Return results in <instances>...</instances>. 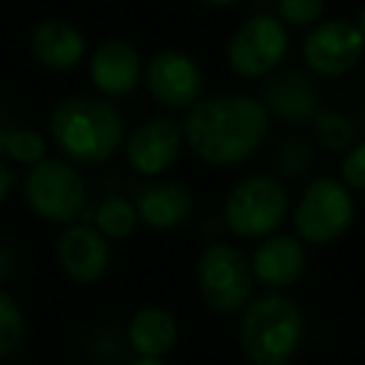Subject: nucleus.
Wrapping results in <instances>:
<instances>
[{
  "label": "nucleus",
  "instance_id": "dca6fc26",
  "mask_svg": "<svg viewBox=\"0 0 365 365\" xmlns=\"http://www.w3.org/2000/svg\"><path fill=\"white\" fill-rule=\"evenodd\" d=\"M138 220L153 230L180 228L193 213V195L185 185L173 180L150 182L138 193Z\"/></svg>",
  "mask_w": 365,
  "mask_h": 365
},
{
  "label": "nucleus",
  "instance_id": "4468645a",
  "mask_svg": "<svg viewBox=\"0 0 365 365\" xmlns=\"http://www.w3.org/2000/svg\"><path fill=\"white\" fill-rule=\"evenodd\" d=\"M91 81L108 98L128 96L143 81L140 53L118 38L101 43L91 56Z\"/></svg>",
  "mask_w": 365,
  "mask_h": 365
},
{
  "label": "nucleus",
  "instance_id": "f257e3e1",
  "mask_svg": "<svg viewBox=\"0 0 365 365\" xmlns=\"http://www.w3.org/2000/svg\"><path fill=\"white\" fill-rule=\"evenodd\" d=\"M265 135L268 110L258 98L238 93L198 101L185 120L190 150L215 168H233L248 160Z\"/></svg>",
  "mask_w": 365,
  "mask_h": 365
},
{
  "label": "nucleus",
  "instance_id": "ddd939ff",
  "mask_svg": "<svg viewBox=\"0 0 365 365\" xmlns=\"http://www.w3.org/2000/svg\"><path fill=\"white\" fill-rule=\"evenodd\" d=\"M250 270L268 288H290L308 270V253L303 240L293 235H268L250 255Z\"/></svg>",
  "mask_w": 365,
  "mask_h": 365
},
{
  "label": "nucleus",
  "instance_id": "0eeeda50",
  "mask_svg": "<svg viewBox=\"0 0 365 365\" xmlns=\"http://www.w3.org/2000/svg\"><path fill=\"white\" fill-rule=\"evenodd\" d=\"M355 218L350 190L335 178H315L293 213L295 233L303 243L325 245L338 240Z\"/></svg>",
  "mask_w": 365,
  "mask_h": 365
},
{
  "label": "nucleus",
  "instance_id": "a878e982",
  "mask_svg": "<svg viewBox=\"0 0 365 365\" xmlns=\"http://www.w3.org/2000/svg\"><path fill=\"white\" fill-rule=\"evenodd\" d=\"M13 182H16V175H13V173L0 163V205H3V200H6L8 193H11Z\"/></svg>",
  "mask_w": 365,
  "mask_h": 365
},
{
  "label": "nucleus",
  "instance_id": "c756f323",
  "mask_svg": "<svg viewBox=\"0 0 365 365\" xmlns=\"http://www.w3.org/2000/svg\"><path fill=\"white\" fill-rule=\"evenodd\" d=\"M355 26L360 28V33H363V38H365V8L360 11V18H358V23H355Z\"/></svg>",
  "mask_w": 365,
  "mask_h": 365
},
{
  "label": "nucleus",
  "instance_id": "20e7f679",
  "mask_svg": "<svg viewBox=\"0 0 365 365\" xmlns=\"http://www.w3.org/2000/svg\"><path fill=\"white\" fill-rule=\"evenodd\" d=\"M288 215V190L270 175H248L228 193L223 223L238 238H268Z\"/></svg>",
  "mask_w": 365,
  "mask_h": 365
},
{
  "label": "nucleus",
  "instance_id": "39448f33",
  "mask_svg": "<svg viewBox=\"0 0 365 365\" xmlns=\"http://www.w3.org/2000/svg\"><path fill=\"white\" fill-rule=\"evenodd\" d=\"M26 203L38 218L48 223H73L86 210V182L83 175L66 160L46 158L31 165L23 182Z\"/></svg>",
  "mask_w": 365,
  "mask_h": 365
},
{
  "label": "nucleus",
  "instance_id": "b1692460",
  "mask_svg": "<svg viewBox=\"0 0 365 365\" xmlns=\"http://www.w3.org/2000/svg\"><path fill=\"white\" fill-rule=\"evenodd\" d=\"M340 182L348 190H365V140L355 143L340 163Z\"/></svg>",
  "mask_w": 365,
  "mask_h": 365
},
{
  "label": "nucleus",
  "instance_id": "f3484780",
  "mask_svg": "<svg viewBox=\"0 0 365 365\" xmlns=\"http://www.w3.org/2000/svg\"><path fill=\"white\" fill-rule=\"evenodd\" d=\"M33 56L51 71H73L86 56V38L68 21H43L31 36Z\"/></svg>",
  "mask_w": 365,
  "mask_h": 365
},
{
  "label": "nucleus",
  "instance_id": "aec40b11",
  "mask_svg": "<svg viewBox=\"0 0 365 365\" xmlns=\"http://www.w3.org/2000/svg\"><path fill=\"white\" fill-rule=\"evenodd\" d=\"M315 140L328 150H350L355 145V123L338 110H318L313 115Z\"/></svg>",
  "mask_w": 365,
  "mask_h": 365
},
{
  "label": "nucleus",
  "instance_id": "412c9836",
  "mask_svg": "<svg viewBox=\"0 0 365 365\" xmlns=\"http://www.w3.org/2000/svg\"><path fill=\"white\" fill-rule=\"evenodd\" d=\"M0 148L16 163H23V165H36V163L46 160L48 153L46 138L36 130H28V128L0 133Z\"/></svg>",
  "mask_w": 365,
  "mask_h": 365
},
{
  "label": "nucleus",
  "instance_id": "9d476101",
  "mask_svg": "<svg viewBox=\"0 0 365 365\" xmlns=\"http://www.w3.org/2000/svg\"><path fill=\"white\" fill-rule=\"evenodd\" d=\"M148 93L165 108H193L203 93V71L193 56L180 51H160L143 71Z\"/></svg>",
  "mask_w": 365,
  "mask_h": 365
},
{
  "label": "nucleus",
  "instance_id": "9b49d317",
  "mask_svg": "<svg viewBox=\"0 0 365 365\" xmlns=\"http://www.w3.org/2000/svg\"><path fill=\"white\" fill-rule=\"evenodd\" d=\"M125 143V158L138 175L155 178L170 170L182 148V133L168 118H153L133 128Z\"/></svg>",
  "mask_w": 365,
  "mask_h": 365
},
{
  "label": "nucleus",
  "instance_id": "7c9ffc66",
  "mask_svg": "<svg viewBox=\"0 0 365 365\" xmlns=\"http://www.w3.org/2000/svg\"><path fill=\"white\" fill-rule=\"evenodd\" d=\"M360 123H363V130H365V108H363V113H360Z\"/></svg>",
  "mask_w": 365,
  "mask_h": 365
},
{
  "label": "nucleus",
  "instance_id": "2eb2a0df",
  "mask_svg": "<svg viewBox=\"0 0 365 365\" xmlns=\"http://www.w3.org/2000/svg\"><path fill=\"white\" fill-rule=\"evenodd\" d=\"M260 103L275 118L298 125L313 120L318 113V88L305 73L288 68L265 81V86L260 88Z\"/></svg>",
  "mask_w": 365,
  "mask_h": 365
},
{
  "label": "nucleus",
  "instance_id": "f8f14e48",
  "mask_svg": "<svg viewBox=\"0 0 365 365\" xmlns=\"http://www.w3.org/2000/svg\"><path fill=\"white\" fill-rule=\"evenodd\" d=\"M58 263L76 283H96L110 268L108 238L88 223H76L58 240Z\"/></svg>",
  "mask_w": 365,
  "mask_h": 365
},
{
  "label": "nucleus",
  "instance_id": "393cba45",
  "mask_svg": "<svg viewBox=\"0 0 365 365\" xmlns=\"http://www.w3.org/2000/svg\"><path fill=\"white\" fill-rule=\"evenodd\" d=\"M313 153L303 140H285L278 150V165L288 175H300L310 168Z\"/></svg>",
  "mask_w": 365,
  "mask_h": 365
},
{
  "label": "nucleus",
  "instance_id": "f03ea898",
  "mask_svg": "<svg viewBox=\"0 0 365 365\" xmlns=\"http://www.w3.org/2000/svg\"><path fill=\"white\" fill-rule=\"evenodd\" d=\"M51 135L71 160L103 163L125 140V118L108 101L68 98L53 110Z\"/></svg>",
  "mask_w": 365,
  "mask_h": 365
},
{
  "label": "nucleus",
  "instance_id": "cd10ccee",
  "mask_svg": "<svg viewBox=\"0 0 365 365\" xmlns=\"http://www.w3.org/2000/svg\"><path fill=\"white\" fill-rule=\"evenodd\" d=\"M203 3H208V6H213V8H230V6H235V3H240V0H203Z\"/></svg>",
  "mask_w": 365,
  "mask_h": 365
},
{
  "label": "nucleus",
  "instance_id": "7ed1b4c3",
  "mask_svg": "<svg viewBox=\"0 0 365 365\" xmlns=\"http://www.w3.org/2000/svg\"><path fill=\"white\" fill-rule=\"evenodd\" d=\"M305 338V320L295 300L263 295L245 308L240 320V350L250 365H288Z\"/></svg>",
  "mask_w": 365,
  "mask_h": 365
},
{
  "label": "nucleus",
  "instance_id": "c85d7f7f",
  "mask_svg": "<svg viewBox=\"0 0 365 365\" xmlns=\"http://www.w3.org/2000/svg\"><path fill=\"white\" fill-rule=\"evenodd\" d=\"M130 365H168V363H163V358H138Z\"/></svg>",
  "mask_w": 365,
  "mask_h": 365
},
{
  "label": "nucleus",
  "instance_id": "bb28decb",
  "mask_svg": "<svg viewBox=\"0 0 365 365\" xmlns=\"http://www.w3.org/2000/svg\"><path fill=\"white\" fill-rule=\"evenodd\" d=\"M11 270H13V255H11V250L0 248V280H6L8 275H11Z\"/></svg>",
  "mask_w": 365,
  "mask_h": 365
},
{
  "label": "nucleus",
  "instance_id": "4be33fe9",
  "mask_svg": "<svg viewBox=\"0 0 365 365\" xmlns=\"http://www.w3.org/2000/svg\"><path fill=\"white\" fill-rule=\"evenodd\" d=\"M26 335V320L23 310L8 293L0 290V355H8L23 343Z\"/></svg>",
  "mask_w": 365,
  "mask_h": 365
},
{
  "label": "nucleus",
  "instance_id": "a211bd4d",
  "mask_svg": "<svg viewBox=\"0 0 365 365\" xmlns=\"http://www.w3.org/2000/svg\"><path fill=\"white\" fill-rule=\"evenodd\" d=\"M178 340V323L173 313L158 305L140 308L128 325V343L140 358H163Z\"/></svg>",
  "mask_w": 365,
  "mask_h": 365
},
{
  "label": "nucleus",
  "instance_id": "423d86ee",
  "mask_svg": "<svg viewBox=\"0 0 365 365\" xmlns=\"http://www.w3.org/2000/svg\"><path fill=\"white\" fill-rule=\"evenodd\" d=\"M195 280L205 305L218 313L245 308L253 293V270L243 250L228 243H213L200 253Z\"/></svg>",
  "mask_w": 365,
  "mask_h": 365
},
{
  "label": "nucleus",
  "instance_id": "1a4fd4ad",
  "mask_svg": "<svg viewBox=\"0 0 365 365\" xmlns=\"http://www.w3.org/2000/svg\"><path fill=\"white\" fill-rule=\"evenodd\" d=\"M365 38L360 28L343 18L318 23L303 41V61L320 78H340L363 58Z\"/></svg>",
  "mask_w": 365,
  "mask_h": 365
},
{
  "label": "nucleus",
  "instance_id": "5701e85b",
  "mask_svg": "<svg viewBox=\"0 0 365 365\" xmlns=\"http://www.w3.org/2000/svg\"><path fill=\"white\" fill-rule=\"evenodd\" d=\"M325 0H278V18L295 28H313L323 21Z\"/></svg>",
  "mask_w": 365,
  "mask_h": 365
},
{
  "label": "nucleus",
  "instance_id": "6ab92c4d",
  "mask_svg": "<svg viewBox=\"0 0 365 365\" xmlns=\"http://www.w3.org/2000/svg\"><path fill=\"white\" fill-rule=\"evenodd\" d=\"M93 223L96 228L106 235L108 240H123L128 235H133V230L138 228V210L130 200L120 198V195H113L106 198L98 205L96 215H93Z\"/></svg>",
  "mask_w": 365,
  "mask_h": 365
},
{
  "label": "nucleus",
  "instance_id": "6e6552de",
  "mask_svg": "<svg viewBox=\"0 0 365 365\" xmlns=\"http://www.w3.org/2000/svg\"><path fill=\"white\" fill-rule=\"evenodd\" d=\"M288 46L285 23L268 13H258L230 38L228 63L240 78H265L283 63Z\"/></svg>",
  "mask_w": 365,
  "mask_h": 365
}]
</instances>
